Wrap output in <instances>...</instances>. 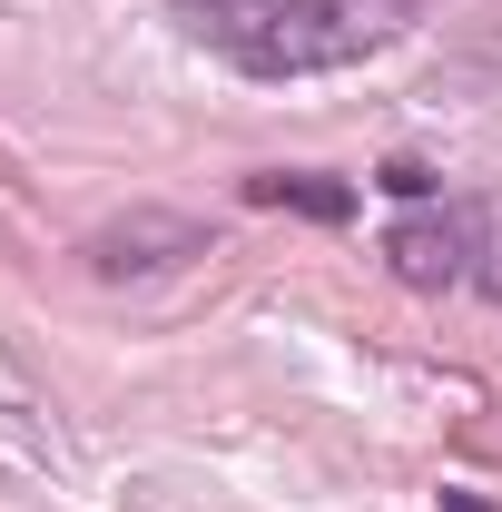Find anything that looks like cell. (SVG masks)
Returning <instances> with one entry per match:
<instances>
[{
	"instance_id": "obj_1",
	"label": "cell",
	"mask_w": 502,
	"mask_h": 512,
	"mask_svg": "<svg viewBox=\"0 0 502 512\" xmlns=\"http://www.w3.org/2000/svg\"><path fill=\"white\" fill-rule=\"evenodd\" d=\"M227 69L247 79H315V69L384 60L394 40H414L424 0H168Z\"/></svg>"
},
{
	"instance_id": "obj_2",
	"label": "cell",
	"mask_w": 502,
	"mask_h": 512,
	"mask_svg": "<svg viewBox=\"0 0 502 512\" xmlns=\"http://www.w3.org/2000/svg\"><path fill=\"white\" fill-rule=\"evenodd\" d=\"M483 227H493V207H483V197H434V207H414V217H394V227H384V266H394L414 296L473 286Z\"/></svg>"
},
{
	"instance_id": "obj_3",
	"label": "cell",
	"mask_w": 502,
	"mask_h": 512,
	"mask_svg": "<svg viewBox=\"0 0 502 512\" xmlns=\"http://www.w3.org/2000/svg\"><path fill=\"white\" fill-rule=\"evenodd\" d=\"M79 256H89V276H109V286H128V276H178L188 256H207V227H197V217H168V207H138L119 227H99Z\"/></svg>"
},
{
	"instance_id": "obj_4",
	"label": "cell",
	"mask_w": 502,
	"mask_h": 512,
	"mask_svg": "<svg viewBox=\"0 0 502 512\" xmlns=\"http://www.w3.org/2000/svg\"><path fill=\"white\" fill-rule=\"evenodd\" d=\"M247 207H286V217H315V227H345L355 217V188L325 178V168H256Z\"/></svg>"
},
{
	"instance_id": "obj_5",
	"label": "cell",
	"mask_w": 502,
	"mask_h": 512,
	"mask_svg": "<svg viewBox=\"0 0 502 512\" xmlns=\"http://www.w3.org/2000/svg\"><path fill=\"white\" fill-rule=\"evenodd\" d=\"M375 188H384V197H404V207H434V197H443V178L424 168V158H394V168H384Z\"/></svg>"
},
{
	"instance_id": "obj_6",
	"label": "cell",
	"mask_w": 502,
	"mask_h": 512,
	"mask_svg": "<svg viewBox=\"0 0 502 512\" xmlns=\"http://www.w3.org/2000/svg\"><path fill=\"white\" fill-rule=\"evenodd\" d=\"M473 286L502 306V207H493V227H483V256H473Z\"/></svg>"
}]
</instances>
